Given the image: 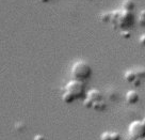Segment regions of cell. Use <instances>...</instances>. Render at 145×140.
<instances>
[{"instance_id":"cell-1","label":"cell","mask_w":145,"mask_h":140,"mask_svg":"<svg viewBox=\"0 0 145 140\" xmlns=\"http://www.w3.org/2000/svg\"><path fill=\"white\" fill-rule=\"evenodd\" d=\"M71 72H72V79L84 82L88 78H90L92 75V68L86 61L79 60L72 64Z\"/></svg>"},{"instance_id":"cell-2","label":"cell","mask_w":145,"mask_h":140,"mask_svg":"<svg viewBox=\"0 0 145 140\" xmlns=\"http://www.w3.org/2000/svg\"><path fill=\"white\" fill-rule=\"evenodd\" d=\"M128 133H129V136L133 140L145 138V125L144 123H143V121H140V120L132 121L129 124Z\"/></svg>"},{"instance_id":"cell-3","label":"cell","mask_w":145,"mask_h":140,"mask_svg":"<svg viewBox=\"0 0 145 140\" xmlns=\"http://www.w3.org/2000/svg\"><path fill=\"white\" fill-rule=\"evenodd\" d=\"M64 90L72 94V96L76 99H81L84 94V83H83V82H80V80L72 79L69 82H67Z\"/></svg>"},{"instance_id":"cell-4","label":"cell","mask_w":145,"mask_h":140,"mask_svg":"<svg viewBox=\"0 0 145 140\" xmlns=\"http://www.w3.org/2000/svg\"><path fill=\"white\" fill-rule=\"evenodd\" d=\"M125 99H126L127 104L129 105H135L136 103L139 102L140 99V95L136 90H129L125 95Z\"/></svg>"},{"instance_id":"cell-5","label":"cell","mask_w":145,"mask_h":140,"mask_svg":"<svg viewBox=\"0 0 145 140\" xmlns=\"http://www.w3.org/2000/svg\"><path fill=\"white\" fill-rule=\"evenodd\" d=\"M86 97L92 99L93 102H98L103 99V93L98 89H91L86 93Z\"/></svg>"},{"instance_id":"cell-6","label":"cell","mask_w":145,"mask_h":140,"mask_svg":"<svg viewBox=\"0 0 145 140\" xmlns=\"http://www.w3.org/2000/svg\"><path fill=\"white\" fill-rule=\"evenodd\" d=\"M124 78H125V80L127 82L133 83V82H136L137 78H138V74H137V72L135 70H128L124 74Z\"/></svg>"},{"instance_id":"cell-7","label":"cell","mask_w":145,"mask_h":140,"mask_svg":"<svg viewBox=\"0 0 145 140\" xmlns=\"http://www.w3.org/2000/svg\"><path fill=\"white\" fill-rule=\"evenodd\" d=\"M62 101L66 104H72V102H75L76 99L72 96V94H71L67 91H64V93L62 94Z\"/></svg>"},{"instance_id":"cell-8","label":"cell","mask_w":145,"mask_h":140,"mask_svg":"<svg viewBox=\"0 0 145 140\" xmlns=\"http://www.w3.org/2000/svg\"><path fill=\"white\" fill-rule=\"evenodd\" d=\"M123 9L124 11H128L131 12L132 10L135 9V3L132 0H124L123 1Z\"/></svg>"},{"instance_id":"cell-9","label":"cell","mask_w":145,"mask_h":140,"mask_svg":"<svg viewBox=\"0 0 145 140\" xmlns=\"http://www.w3.org/2000/svg\"><path fill=\"white\" fill-rule=\"evenodd\" d=\"M93 109L96 110V111H103L106 109V103H105L104 99L101 101H98V102H95L94 103V106H93Z\"/></svg>"},{"instance_id":"cell-10","label":"cell","mask_w":145,"mask_h":140,"mask_svg":"<svg viewBox=\"0 0 145 140\" xmlns=\"http://www.w3.org/2000/svg\"><path fill=\"white\" fill-rule=\"evenodd\" d=\"M112 19V15L111 13H107V12H105L100 15V20L103 22V23H107V22H110Z\"/></svg>"},{"instance_id":"cell-11","label":"cell","mask_w":145,"mask_h":140,"mask_svg":"<svg viewBox=\"0 0 145 140\" xmlns=\"http://www.w3.org/2000/svg\"><path fill=\"white\" fill-rule=\"evenodd\" d=\"M94 103H95V102H93L92 99H88V97H86V99H84V101H83V105L86 106V108H93Z\"/></svg>"},{"instance_id":"cell-12","label":"cell","mask_w":145,"mask_h":140,"mask_svg":"<svg viewBox=\"0 0 145 140\" xmlns=\"http://www.w3.org/2000/svg\"><path fill=\"white\" fill-rule=\"evenodd\" d=\"M100 140H112L111 138V131H105L100 136Z\"/></svg>"},{"instance_id":"cell-13","label":"cell","mask_w":145,"mask_h":140,"mask_svg":"<svg viewBox=\"0 0 145 140\" xmlns=\"http://www.w3.org/2000/svg\"><path fill=\"white\" fill-rule=\"evenodd\" d=\"M111 138L112 140H121V134L118 131H111Z\"/></svg>"},{"instance_id":"cell-14","label":"cell","mask_w":145,"mask_h":140,"mask_svg":"<svg viewBox=\"0 0 145 140\" xmlns=\"http://www.w3.org/2000/svg\"><path fill=\"white\" fill-rule=\"evenodd\" d=\"M136 72L138 74V77H145V68H138Z\"/></svg>"},{"instance_id":"cell-15","label":"cell","mask_w":145,"mask_h":140,"mask_svg":"<svg viewBox=\"0 0 145 140\" xmlns=\"http://www.w3.org/2000/svg\"><path fill=\"white\" fill-rule=\"evenodd\" d=\"M121 35L124 36L125 39H129V37H130V31H129V30H123V31L121 32Z\"/></svg>"},{"instance_id":"cell-16","label":"cell","mask_w":145,"mask_h":140,"mask_svg":"<svg viewBox=\"0 0 145 140\" xmlns=\"http://www.w3.org/2000/svg\"><path fill=\"white\" fill-rule=\"evenodd\" d=\"M139 43H140L141 45L145 46V34H142V35H140V39H139Z\"/></svg>"},{"instance_id":"cell-17","label":"cell","mask_w":145,"mask_h":140,"mask_svg":"<svg viewBox=\"0 0 145 140\" xmlns=\"http://www.w3.org/2000/svg\"><path fill=\"white\" fill-rule=\"evenodd\" d=\"M34 140H45V137L42 135H36L34 137Z\"/></svg>"},{"instance_id":"cell-18","label":"cell","mask_w":145,"mask_h":140,"mask_svg":"<svg viewBox=\"0 0 145 140\" xmlns=\"http://www.w3.org/2000/svg\"><path fill=\"white\" fill-rule=\"evenodd\" d=\"M140 25L145 26V17H141L140 16Z\"/></svg>"},{"instance_id":"cell-19","label":"cell","mask_w":145,"mask_h":140,"mask_svg":"<svg viewBox=\"0 0 145 140\" xmlns=\"http://www.w3.org/2000/svg\"><path fill=\"white\" fill-rule=\"evenodd\" d=\"M140 16H141V17H145V10H143V11L141 12Z\"/></svg>"},{"instance_id":"cell-20","label":"cell","mask_w":145,"mask_h":140,"mask_svg":"<svg viewBox=\"0 0 145 140\" xmlns=\"http://www.w3.org/2000/svg\"><path fill=\"white\" fill-rule=\"evenodd\" d=\"M41 2H48V1H50V0H40Z\"/></svg>"},{"instance_id":"cell-21","label":"cell","mask_w":145,"mask_h":140,"mask_svg":"<svg viewBox=\"0 0 145 140\" xmlns=\"http://www.w3.org/2000/svg\"><path fill=\"white\" fill-rule=\"evenodd\" d=\"M138 140H145V138H141V139H138Z\"/></svg>"},{"instance_id":"cell-22","label":"cell","mask_w":145,"mask_h":140,"mask_svg":"<svg viewBox=\"0 0 145 140\" xmlns=\"http://www.w3.org/2000/svg\"><path fill=\"white\" fill-rule=\"evenodd\" d=\"M143 123H144V125H145V119H144V120H143Z\"/></svg>"}]
</instances>
